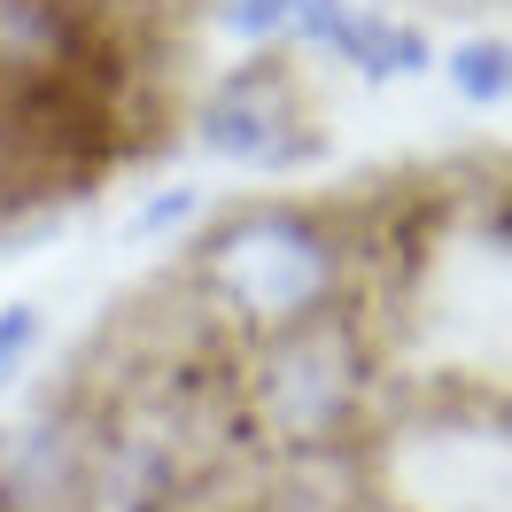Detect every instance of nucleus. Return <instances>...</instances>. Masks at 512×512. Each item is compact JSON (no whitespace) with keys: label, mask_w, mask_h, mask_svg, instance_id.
Returning <instances> with one entry per match:
<instances>
[{"label":"nucleus","mask_w":512,"mask_h":512,"mask_svg":"<svg viewBox=\"0 0 512 512\" xmlns=\"http://www.w3.org/2000/svg\"><path fill=\"white\" fill-rule=\"evenodd\" d=\"M94 396H39L0 419V512H86L94 474Z\"/></svg>","instance_id":"39448f33"},{"label":"nucleus","mask_w":512,"mask_h":512,"mask_svg":"<svg viewBox=\"0 0 512 512\" xmlns=\"http://www.w3.org/2000/svg\"><path fill=\"white\" fill-rule=\"evenodd\" d=\"M233 435H249L264 458H350L373 450L388 419V350L373 311H342L303 334L233 350L225 365Z\"/></svg>","instance_id":"f03ea898"},{"label":"nucleus","mask_w":512,"mask_h":512,"mask_svg":"<svg viewBox=\"0 0 512 512\" xmlns=\"http://www.w3.org/2000/svg\"><path fill=\"white\" fill-rule=\"evenodd\" d=\"M70 78H132V32L101 16V0H0V101Z\"/></svg>","instance_id":"20e7f679"},{"label":"nucleus","mask_w":512,"mask_h":512,"mask_svg":"<svg viewBox=\"0 0 512 512\" xmlns=\"http://www.w3.org/2000/svg\"><path fill=\"white\" fill-rule=\"evenodd\" d=\"M39 342H47V311L32 295L0 303V388H24V373L39 365Z\"/></svg>","instance_id":"9d476101"},{"label":"nucleus","mask_w":512,"mask_h":512,"mask_svg":"<svg viewBox=\"0 0 512 512\" xmlns=\"http://www.w3.org/2000/svg\"><path fill=\"white\" fill-rule=\"evenodd\" d=\"M171 295L218 350H256L342 311H373V218L326 194H241L179 241Z\"/></svg>","instance_id":"f257e3e1"},{"label":"nucleus","mask_w":512,"mask_h":512,"mask_svg":"<svg viewBox=\"0 0 512 512\" xmlns=\"http://www.w3.org/2000/svg\"><path fill=\"white\" fill-rule=\"evenodd\" d=\"M210 24L241 55H280L295 39V0H210Z\"/></svg>","instance_id":"6e6552de"},{"label":"nucleus","mask_w":512,"mask_h":512,"mask_svg":"<svg viewBox=\"0 0 512 512\" xmlns=\"http://www.w3.org/2000/svg\"><path fill=\"white\" fill-rule=\"evenodd\" d=\"M435 70H443V86L466 101V109H505V94H512V47L497 32L450 39L443 55H435Z\"/></svg>","instance_id":"0eeeda50"},{"label":"nucleus","mask_w":512,"mask_h":512,"mask_svg":"<svg viewBox=\"0 0 512 512\" xmlns=\"http://www.w3.org/2000/svg\"><path fill=\"white\" fill-rule=\"evenodd\" d=\"M288 55L350 70L357 86H404L419 70H435V39L412 16L373 8V0H295V39Z\"/></svg>","instance_id":"423d86ee"},{"label":"nucleus","mask_w":512,"mask_h":512,"mask_svg":"<svg viewBox=\"0 0 512 512\" xmlns=\"http://www.w3.org/2000/svg\"><path fill=\"white\" fill-rule=\"evenodd\" d=\"M202 512H218V505H202Z\"/></svg>","instance_id":"f8f14e48"},{"label":"nucleus","mask_w":512,"mask_h":512,"mask_svg":"<svg viewBox=\"0 0 512 512\" xmlns=\"http://www.w3.org/2000/svg\"><path fill=\"white\" fill-rule=\"evenodd\" d=\"M210 210V194H202V179H163V187H148V202L132 210L125 241H171V233H194V218Z\"/></svg>","instance_id":"1a4fd4ad"},{"label":"nucleus","mask_w":512,"mask_h":512,"mask_svg":"<svg viewBox=\"0 0 512 512\" xmlns=\"http://www.w3.org/2000/svg\"><path fill=\"white\" fill-rule=\"evenodd\" d=\"M187 140L218 163H241V171H303V163L326 148L319 101H311V70L303 55H233V63L187 101Z\"/></svg>","instance_id":"7ed1b4c3"},{"label":"nucleus","mask_w":512,"mask_h":512,"mask_svg":"<svg viewBox=\"0 0 512 512\" xmlns=\"http://www.w3.org/2000/svg\"><path fill=\"white\" fill-rule=\"evenodd\" d=\"M350 512H412V505H396V497H381V489H365V497H357Z\"/></svg>","instance_id":"9b49d317"}]
</instances>
